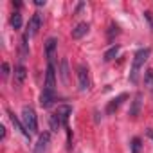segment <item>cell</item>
Segmentation results:
<instances>
[{"mask_svg":"<svg viewBox=\"0 0 153 153\" xmlns=\"http://www.w3.org/2000/svg\"><path fill=\"white\" fill-rule=\"evenodd\" d=\"M49 123H51V130H52V131H58L59 126H61V121L56 117V114H52V115L49 117Z\"/></svg>","mask_w":153,"mask_h":153,"instance_id":"19","label":"cell"},{"mask_svg":"<svg viewBox=\"0 0 153 153\" xmlns=\"http://www.w3.org/2000/svg\"><path fill=\"white\" fill-rule=\"evenodd\" d=\"M90 88V78H88V68L85 65H79L78 68V90L87 92Z\"/></svg>","mask_w":153,"mask_h":153,"instance_id":"3","label":"cell"},{"mask_svg":"<svg viewBox=\"0 0 153 153\" xmlns=\"http://www.w3.org/2000/svg\"><path fill=\"white\" fill-rule=\"evenodd\" d=\"M117 54H119V45H112V47L105 52V61H112Z\"/></svg>","mask_w":153,"mask_h":153,"instance_id":"15","label":"cell"},{"mask_svg":"<svg viewBox=\"0 0 153 153\" xmlns=\"http://www.w3.org/2000/svg\"><path fill=\"white\" fill-rule=\"evenodd\" d=\"M25 76H27V68L24 65L16 67V70H15V81H16V85H22L25 81Z\"/></svg>","mask_w":153,"mask_h":153,"instance_id":"13","label":"cell"},{"mask_svg":"<svg viewBox=\"0 0 153 153\" xmlns=\"http://www.w3.org/2000/svg\"><path fill=\"white\" fill-rule=\"evenodd\" d=\"M2 74H4V78L9 76V65L7 63H2Z\"/></svg>","mask_w":153,"mask_h":153,"instance_id":"22","label":"cell"},{"mask_svg":"<svg viewBox=\"0 0 153 153\" xmlns=\"http://www.w3.org/2000/svg\"><path fill=\"white\" fill-rule=\"evenodd\" d=\"M144 87L148 90H153V70H146V74H144Z\"/></svg>","mask_w":153,"mask_h":153,"instance_id":"16","label":"cell"},{"mask_svg":"<svg viewBox=\"0 0 153 153\" xmlns=\"http://www.w3.org/2000/svg\"><path fill=\"white\" fill-rule=\"evenodd\" d=\"M126 97H128V94H119L117 97H114V99L106 105V114H108V115H112V114H114V112L121 106V103H123Z\"/></svg>","mask_w":153,"mask_h":153,"instance_id":"9","label":"cell"},{"mask_svg":"<svg viewBox=\"0 0 153 153\" xmlns=\"http://www.w3.org/2000/svg\"><path fill=\"white\" fill-rule=\"evenodd\" d=\"M148 135H149V137L153 139V131H151V130H148Z\"/></svg>","mask_w":153,"mask_h":153,"instance_id":"25","label":"cell"},{"mask_svg":"<svg viewBox=\"0 0 153 153\" xmlns=\"http://www.w3.org/2000/svg\"><path fill=\"white\" fill-rule=\"evenodd\" d=\"M11 121H13V124H15V128H16V130H20V133H22L24 137H27V139L31 137V133L27 131V128L24 126V123H20V121H18V119L15 117V114H11Z\"/></svg>","mask_w":153,"mask_h":153,"instance_id":"14","label":"cell"},{"mask_svg":"<svg viewBox=\"0 0 153 153\" xmlns=\"http://www.w3.org/2000/svg\"><path fill=\"white\" fill-rule=\"evenodd\" d=\"M11 25H13V29H20L22 27V15L20 13H13L11 15Z\"/></svg>","mask_w":153,"mask_h":153,"instance_id":"17","label":"cell"},{"mask_svg":"<svg viewBox=\"0 0 153 153\" xmlns=\"http://www.w3.org/2000/svg\"><path fill=\"white\" fill-rule=\"evenodd\" d=\"M40 27H42V16L38 15V13H34L33 15V18L29 20V25H27V31H25V38H31V36H34L38 31H40Z\"/></svg>","mask_w":153,"mask_h":153,"instance_id":"4","label":"cell"},{"mask_svg":"<svg viewBox=\"0 0 153 153\" xmlns=\"http://www.w3.org/2000/svg\"><path fill=\"white\" fill-rule=\"evenodd\" d=\"M49 142H51V133L49 131H43L40 137H38V142L34 146V153H45L47 148H49Z\"/></svg>","mask_w":153,"mask_h":153,"instance_id":"6","label":"cell"},{"mask_svg":"<svg viewBox=\"0 0 153 153\" xmlns=\"http://www.w3.org/2000/svg\"><path fill=\"white\" fill-rule=\"evenodd\" d=\"M4 137H6V128L0 126V139H4Z\"/></svg>","mask_w":153,"mask_h":153,"instance_id":"23","label":"cell"},{"mask_svg":"<svg viewBox=\"0 0 153 153\" xmlns=\"http://www.w3.org/2000/svg\"><path fill=\"white\" fill-rule=\"evenodd\" d=\"M88 29H90V25L87 24V22H81V24H78L74 29H72V38L74 40H79V38H83L87 33H88Z\"/></svg>","mask_w":153,"mask_h":153,"instance_id":"11","label":"cell"},{"mask_svg":"<svg viewBox=\"0 0 153 153\" xmlns=\"http://www.w3.org/2000/svg\"><path fill=\"white\" fill-rule=\"evenodd\" d=\"M149 52H151L149 49H139V51L135 52L133 63H131V70H130V76H128V79H130L131 83H137V79H139V70H140V67L148 61Z\"/></svg>","mask_w":153,"mask_h":153,"instance_id":"1","label":"cell"},{"mask_svg":"<svg viewBox=\"0 0 153 153\" xmlns=\"http://www.w3.org/2000/svg\"><path fill=\"white\" fill-rule=\"evenodd\" d=\"M140 105H142V94L137 92L135 97H133V101H131V106H130V112H128V114H130L131 117H137L139 112H140Z\"/></svg>","mask_w":153,"mask_h":153,"instance_id":"12","label":"cell"},{"mask_svg":"<svg viewBox=\"0 0 153 153\" xmlns=\"http://www.w3.org/2000/svg\"><path fill=\"white\" fill-rule=\"evenodd\" d=\"M130 148H131V153H140V149H142V140H140L139 137H135V139L131 140Z\"/></svg>","mask_w":153,"mask_h":153,"instance_id":"20","label":"cell"},{"mask_svg":"<svg viewBox=\"0 0 153 153\" xmlns=\"http://www.w3.org/2000/svg\"><path fill=\"white\" fill-rule=\"evenodd\" d=\"M61 79L63 83H68V61L67 59L61 61Z\"/></svg>","mask_w":153,"mask_h":153,"instance_id":"18","label":"cell"},{"mask_svg":"<svg viewBox=\"0 0 153 153\" xmlns=\"http://www.w3.org/2000/svg\"><path fill=\"white\" fill-rule=\"evenodd\" d=\"M22 123L27 128L29 133H36L38 131V119H36V112L31 106H24L22 108Z\"/></svg>","mask_w":153,"mask_h":153,"instance_id":"2","label":"cell"},{"mask_svg":"<svg viewBox=\"0 0 153 153\" xmlns=\"http://www.w3.org/2000/svg\"><path fill=\"white\" fill-rule=\"evenodd\" d=\"M54 99H56V94H54L52 90L43 88V92H42V96H40V105H42V108H49V106L54 103Z\"/></svg>","mask_w":153,"mask_h":153,"instance_id":"8","label":"cell"},{"mask_svg":"<svg viewBox=\"0 0 153 153\" xmlns=\"http://www.w3.org/2000/svg\"><path fill=\"white\" fill-rule=\"evenodd\" d=\"M54 87H56V70H54V65L49 63L47 72H45V88L54 92Z\"/></svg>","mask_w":153,"mask_h":153,"instance_id":"5","label":"cell"},{"mask_svg":"<svg viewBox=\"0 0 153 153\" xmlns=\"http://www.w3.org/2000/svg\"><path fill=\"white\" fill-rule=\"evenodd\" d=\"M144 18L148 20V24H149V27H151V31H153V15H151L149 11H146V13H144Z\"/></svg>","mask_w":153,"mask_h":153,"instance_id":"21","label":"cell"},{"mask_svg":"<svg viewBox=\"0 0 153 153\" xmlns=\"http://www.w3.org/2000/svg\"><path fill=\"white\" fill-rule=\"evenodd\" d=\"M70 115H72V106H68V105H59V106H58V110H56V117L61 121V124L67 126Z\"/></svg>","mask_w":153,"mask_h":153,"instance_id":"7","label":"cell"},{"mask_svg":"<svg viewBox=\"0 0 153 153\" xmlns=\"http://www.w3.org/2000/svg\"><path fill=\"white\" fill-rule=\"evenodd\" d=\"M56 47H58V40L56 38H49L45 42V54H47V59L49 63H52V58L56 54Z\"/></svg>","mask_w":153,"mask_h":153,"instance_id":"10","label":"cell"},{"mask_svg":"<svg viewBox=\"0 0 153 153\" xmlns=\"http://www.w3.org/2000/svg\"><path fill=\"white\" fill-rule=\"evenodd\" d=\"M34 4H36L38 7H42V6H45V0H34Z\"/></svg>","mask_w":153,"mask_h":153,"instance_id":"24","label":"cell"}]
</instances>
